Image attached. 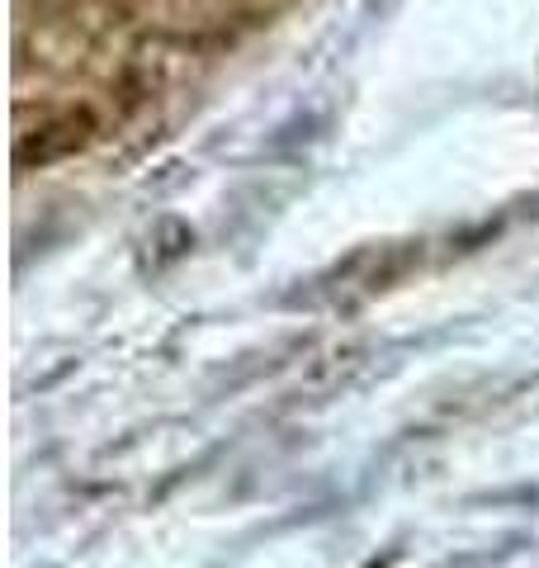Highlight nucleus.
Segmentation results:
<instances>
[{"mask_svg":"<svg viewBox=\"0 0 539 568\" xmlns=\"http://www.w3.org/2000/svg\"><path fill=\"white\" fill-rule=\"evenodd\" d=\"M85 142V123L77 119V114H67L62 123H52V129H43L39 138H29V142H20V166H33V162H58V156H67V152H77Z\"/></svg>","mask_w":539,"mask_h":568,"instance_id":"f257e3e1","label":"nucleus"}]
</instances>
